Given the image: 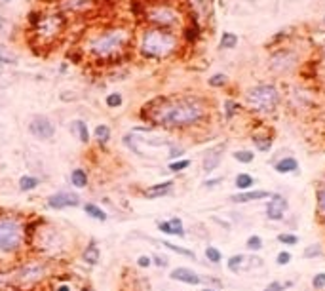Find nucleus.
I'll return each mask as SVG.
<instances>
[{
    "mask_svg": "<svg viewBox=\"0 0 325 291\" xmlns=\"http://www.w3.org/2000/svg\"><path fill=\"white\" fill-rule=\"evenodd\" d=\"M205 114V105L196 97H181L164 101L152 110L151 120L166 128H185L202 120Z\"/></svg>",
    "mask_w": 325,
    "mask_h": 291,
    "instance_id": "f257e3e1",
    "label": "nucleus"
},
{
    "mask_svg": "<svg viewBox=\"0 0 325 291\" xmlns=\"http://www.w3.org/2000/svg\"><path fill=\"white\" fill-rule=\"evenodd\" d=\"M130 42V33L126 29H112L99 35L87 44L90 53H94L97 57H112L114 53L122 51Z\"/></svg>",
    "mask_w": 325,
    "mask_h": 291,
    "instance_id": "f03ea898",
    "label": "nucleus"
},
{
    "mask_svg": "<svg viewBox=\"0 0 325 291\" xmlns=\"http://www.w3.org/2000/svg\"><path fill=\"white\" fill-rule=\"evenodd\" d=\"M177 48V38L169 31L149 29L141 38V51L149 57H166Z\"/></svg>",
    "mask_w": 325,
    "mask_h": 291,
    "instance_id": "7ed1b4c3",
    "label": "nucleus"
},
{
    "mask_svg": "<svg viewBox=\"0 0 325 291\" xmlns=\"http://www.w3.org/2000/svg\"><path fill=\"white\" fill-rule=\"evenodd\" d=\"M247 103L259 112H272L280 103V94L270 84H259L247 94Z\"/></svg>",
    "mask_w": 325,
    "mask_h": 291,
    "instance_id": "20e7f679",
    "label": "nucleus"
},
{
    "mask_svg": "<svg viewBox=\"0 0 325 291\" xmlns=\"http://www.w3.org/2000/svg\"><path fill=\"white\" fill-rule=\"evenodd\" d=\"M21 225L15 219H0V251L14 253L21 244Z\"/></svg>",
    "mask_w": 325,
    "mask_h": 291,
    "instance_id": "39448f33",
    "label": "nucleus"
},
{
    "mask_svg": "<svg viewBox=\"0 0 325 291\" xmlns=\"http://www.w3.org/2000/svg\"><path fill=\"white\" fill-rule=\"evenodd\" d=\"M29 131L36 139L46 141V139H51L55 135V124L44 114H35L29 122Z\"/></svg>",
    "mask_w": 325,
    "mask_h": 291,
    "instance_id": "423d86ee",
    "label": "nucleus"
},
{
    "mask_svg": "<svg viewBox=\"0 0 325 291\" xmlns=\"http://www.w3.org/2000/svg\"><path fill=\"white\" fill-rule=\"evenodd\" d=\"M146 17L151 19L152 23H158V25H164V27H171L179 21V15L173 8L169 6H152L146 10Z\"/></svg>",
    "mask_w": 325,
    "mask_h": 291,
    "instance_id": "0eeeda50",
    "label": "nucleus"
},
{
    "mask_svg": "<svg viewBox=\"0 0 325 291\" xmlns=\"http://www.w3.org/2000/svg\"><path fill=\"white\" fill-rule=\"evenodd\" d=\"M48 206L51 210H67V208H78L80 206V198L78 194L74 192H69V190H61V192H55L48 198Z\"/></svg>",
    "mask_w": 325,
    "mask_h": 291,
    "instance_id": "6e6552de",
    "label": "nucleus"
},
{
    "mask_svg": "<svg viewBox=\"0 0 325 291\" xmlns=\"http://www.w3.org/2000/svg\"><path fill=\"white\" fill-rule=\"evenodd\" d=\"M61 27H63V17L59 15H48V17H42L36 23V35L38 37H53L61 33Z\"/></svg>",
    "mask_w": 325,
    "mask_h": 291,
    "instance_id": "1a4fd4ad",
    "label": "nucleus"
},
{
    "mask_svg": "<svg viewBox=\"0 0 325 291\" xmlns=\"http://www.w3.org/2000/svg\"><path fill=\"white\" fill-rule=\"evenodd\" d=\"M287 208H289L287 200L282 194H272L267 204V219H270V221H282Z\"/></svg>",
    "mask_w": 325,
    "mask_h": 291,
    "instance_id": "9d476101",
    "label": "nucleus"
},
{
    "mask_svg": "<svg viewBox=\"0 0 325 291\" xmlns=\"http://www.w3.org/2000/svg\"><path fill=\"white\" fill-rule=\"evenodd\" d=\"M171 280L175 282H181V284H188V285H200L202 284V276L200 274H196L194 270L187 269V267H177V269L171 270V274H169Z\"/></svg>",
    "mask_w": 325,
    "mask_h": 291,
    "instance_id": "9b49d317",
    "label": "nucleus"
},
{
    "mask_svg": "<svg viewBox=\"0 0 325 291\" xmlns=\"http://www.w3.org/2000/svg\"><path fill=\"white\" fill-rule=\"evenodd\" d=\"M223 153H224V145H217V147H213L211 151L205 153L203 162H202V167L205 173H211L213 169H217V166H219L221 160H223Z\"/></svg>",
    "mask_w": 325,
    "mask_h": 291,
    "instance_id": "f8f14e48",
    "label": "nucleus"
},
{
    "mask_svg": "<svg viewBox=\"0 0 325 291\" xmlns=\"http://www.w3.org/2000/svg\"><path fill=\"white\" fill-rule=\"evenodd\" d=\"M295 63V53L293 51H278L274 57H272V69L278 71V73H283L291 69Z\"/></svg>",
    "mask_w": 325,
    "mask_h": 291,
    "instance_id": "ddd939ff",
    "label": "nucleus"
},
{
    "mask_svg": "<svg viewBox=\"0 0 325 291\" xmlns=\"http://www.w3.org/2000/svg\"><path fill=\"white\" fill-rule=\"evenodd\" d=\"M158 230L160 232H164V234H169V236H179V238L185 236L183 221H181L179 217H173V219H169V221H160Z\"/></svg>",
    "mask_w": 325,
    "mask_h": 291,
    "instance_id": "4468645a",
    "label": "nucleus"
},
{
    "mask_svg": "<svg viewBox=\"0 0 325 291\" xmlns=\"http://www.w3.org/2000/svg\"><path fill=\"white\" fill-rule=\"evenodd\" d=\"M171 190H173V181H164V183H158V185H152L149 189H144L143 196L146 198V200H156V198L167 196Z\"/></svg>",
    "mask_w": 325,
    "mask_h": 291,
    "instance_id": "2eb2a0df",
    "label": "nucleus"
},
{
    "mask_svg": "<svg viewBox=\"0 0 325 291\" xmlns=\"http://www.w3.org/2000/svg\"><path fill=\"white\" fill-rule=\"evenodd\" d=\"M272 194L268 190H246L242 194H236V196H230L232 202L236 204H246V202H253V200H262V198H270Z\"/></svg>",
    "mask_w": 325,
    "mask_h": 291,
    "instance_id": "dca6fc26",
    "label": "nucleus"
},
{
    "mask_svg": "<svg viewBox=\"0 0 325 291\" xmlns=\"http://www.w3.org/2000/svg\"><path fill=\"white\" fill-rule=\"evenodd\" d=\"M276 171L278 173H293V171H297L299 169V162L293 158V156H287V158H282V160L276 164Z\"/></svg>",
    "mask_w": 325,
    "mask_h": 291,
    "instance_id": "f3484780",
    "label": "nucleus"
},
{
    "mask_svg": "<svg viewBox=\"0 0 325 291\" xmlns=\"http://www.w3.org/2000/svg\"><path fill=\"white\" fill-rule=\"evenodd\" d=\"M71 185L74 187V189H86V187H87V173L84 171V169H82V167L72 169Z\"/></svg>",
    "mask_w": 325,
    "mask_h": 291,
    "instance_id": "a211bd4d",
    "label": "nucleus"
},
{
    "mask_svg": "<svg viewBox=\"0 0 325 291\" xmlns=\"http://www.w3.org/2000/svg\"><path fill=\"white\" fill-rule=\"evenodd\" d=\"M99 257H101L99 248L95 246V242H92V244L84 249V253H82V261L87 263V265H97V263H99Z\"/></svg>",
    "mask_w": 325,
    "mask_h": 291,
    "instance_id": "6ab92c4d",
    "label": "nucleus"
},
{
    "mask_svg": "<svg viewBox=\"0 0 325 291\" xmlns=\"http://www.w3.org/2000/svg\"><path fill=\"white\" fill-rule=\"evenodd\" d=\"M38 185H40V179L35 177V175H23L21 179H19V190H21V192H31V190H35Z\"/></svg>",
    "mask_w": 325,
    "mask_h": 291,
    "instance_id": "aec40b11",
    "label": "nucleus"
},
{
    "mask_svg": "<svg viewBox=\"0 0 325 291\" xmlns=\"http://www.w3.org/2000/svg\"><path fill=\"white\" fill-rule=\"evenodd\" d=\"M234 185H236V189H240L242 192H246V190H251V187L255 185V179H253L249 173H240V175H236Z\"/></svg>",
    "mask_w": 325,
    "mask_h": 291,
    "instance_id": "412c9836",
    "label": "nucleus"
},
{
    "mask_svg": "<svg viewBox=\"0 0 325 291\" xmlns=\"http://www.w3.org/2000/svg\"><path fill=\"white\" fill-rule=\"evenodd\" d=\"M84 211H86L90 217L97 219V221H107V213H105L97 204H92V202H90V204L84 206Z\"/></svg>",
    "mask_w": 325,
    "mask_h": 291,
    "instance_id": "4be33fe9",
    "label": "nucleus"
},
{
    "mask_svg": "<svg viewBox=\"0 0 325 291\" xmlns=\"http://www.w3.org/2000/svg\"><path fill=\"white\" fill-rule=\"evenodd\" d=\"M162 246H164L166 249H169V251H173V253H177V255H183V257H188V259H196V253H194V251L181 248V246H175V244H171V242H162Z\"/></svg>",
    "mask_w": 325,
    "mask_h": 291,
    "instance_id": "5701e85b",
    "label": "nucleus"
},
{
    "mask_svg": "<svg viewBox=\"0 0 325 291\" xmlns=\"http://www.w3.org/2000/svg\"><path fill=\"white\" fill-rule=\"evenodd\" d=\"M244 263H246V257H244V255H232L230 259L226 261V267H228V270H230V272H234V274H236V272H240V270H242Z\"/></svg>",
    "mask_w": 325,
    "mask_h": 291,
    "instance_id": "b1692460",
    "label": "nucleus"
},
{
    "mask_svg": "<svg viewBox=\"0 0 325 291\" xmlns=\"http://www.w3.org/2000/svg\"><path fill=\"white\" fill-rule=\"evenodd\" d=\"M94 135H95V139H97L99 143H107L108 139H110V128H108L107 124H99V126H95Z\"/></svg>",
    "mask_w": 325,
    "mask_h": 291,
    "instance_id": "393cba45",
    "label": "nucleus"
},
{
    "mask_svg": "<svg viewBox=\"0 0 325 291\" xmlns=\"http://www.w3.org/2000/svg\"><path fill=\"white\" fill-rule=\"evenodd\" d=\"M72 124H74V133H78L80 141H82V143H87V141H90V131H87L86 122L76 120V122H72Z\"/></svg>",
    "mask_w": 325,
    "mask_h": 291,
    "instance_id": "a878e982",
    "label": "nucleus"
},
{
    "mask_svg": "<svg viewBox=\"0 0 325 291\" xmlns=\"http://www.w3.org/2000/svg\"><path fill=\"white\" fill-rule=\"evenodd\" d=\"M236 44H238V37L232 35V33H224L223 37H221V48H224V50L236 48Z\"/></svg>",
    "mask_w": 325,
    "mask_h": 291,
    "instance_id": "bb28decb",
    "label": "nucleus"
},
{
    "mask_svg": "<svg viewBox=\"0 0 325 291\" xmlns=\"http://www.w3.org/2000/svg\"><path fill=\"white\" fill-rule=\"evenodd\" d=\"M87 4H90V0H63V4H61V6L65 8V10H72V12H76V10L86 8Z\"/></svg>",
    "mask_w": 325,
    "mask_h": 291,
    "instance_id": "cd10ccee",
    "label": "nucleus"
},
{
    "mask_svg": "<svg viewBox=\"0 0 325 291\" xmlns=\"http://www.w3.org/2000/svg\"><path fill=\"white\" fill-rule=\"evenodd\" d=\"M0 63H4V65H15V63H17V57H15L12 51H8V48L0 46Z\"/></svg>",
    "mask_w": 325,
    "mask_h": 291,
    "instance_id": "c85d7f7f",
    "label": "nucleus"
},
{
    "mask_svg": "<svg viewBox=\"0 0 325 291\" xmlns=\"http://www.w3.org/2000/svg\"><path fill=\"white\" fill-rule=\"evenodd\" d=\"M105 103H107V107L108 109H118V107H122V103H124V97L122 94H110L107 95V99H105Z\"/></svg>",
    "mask_w": 325,
    "mask_h": 291,
    "instance_id": "c756f323",
    "label": "nucleus"
},
{
    "mask_svg": "<svg viewBox=\"0 0 325 291\" xmlns=\"http://www.w3.org/2000/svg\"><path fill=\"white\" fill-rule=\"evenodd\" d=\"M205 257H208V261L215 263V265L223 261V253H221L215 246H208V248H205Z\"/></svg>",
    "mask_w": 325,
    "mask_h": 291,
    "instance_id": "7c9ffc66",
    "label": "nucleus"
},
{
    "mask_svg": "<svg viewBox=\"0 0 325 291\" xmlns=\"http://www.w3.org/2000/svg\"><path fill=\"white\" fill-rule=\"evenodd\" d=\"M253 143H255V147H257L259 151L267 153V151H270V147H272V139H268V137H253Z\"/></svg>",
    "mask_w": 325,
    "mask_h": 291,
    "instance_id": "2f4dec72",
    "label": "nucleus"
},
{
    "mask_svg": "<svg viewBox=\"0 0 325 291\" xmlns=\"http://www.w3.org/2000/svg\"><path fill=\"white\" fill-rule=\"evenodd\" d=\"M234 158L238 162H242V164H251L255 154H253L251 151H236V153H234Z\"/></svg>",
    "mask_w": 325,
    "mask_h": 291,
    "instance_id": "473e14b6",
    "label": "nucleus"
},
{
    "mask_svg": "<svg viewBox=\"0 0 325 291\" xmlns=\"http://www.w3.org/2000/svg\"><path fill=\"white\" fill-rule=\"evenodd\" d=\"M246 246H247V249H251V251H259V249L262 248V238L257 236V234H253V236L247 238Z\"/></svg>",
    "mask_w": 325,
    "mask_h": 291,
    "instance_id": "72a5a7b5",
    "label": "nucleus"
},
{
    "mask_svg": "<svg viewBox=\"0 0 325 291\" xmlns=\"http://www.w3.org/2000/svg\"><path fill=\"white\" fill-rule=\"evenodd\" d=\"M278 240L282 242V244H285V246H297L299 244V236H295V234H278Z\"/></svg>",
    "mask_w": 325,
    "mask_h": 291,
    "instance_id": "f704fd0d",
    "label": "nucleus"
},
{
    "mask_svg": "<svg viewBox=\"0 0 325 291\" xmlns=\"http://www.w3.org/2000/svg\"><path fill=\"white\" fill-rule=\"evenodd\" d=\"M316 198H318V213L325 217V187H319Z\"/></svg>",
    "mask_w": 325,
    "mask_h": 291,
    "instance_id": "c9c22d12",
    "label": "nucleus"
},
{
    "mask_svg": "<svg viewBox=\"0 0 325 291\" xmlns=\"http://www.w3.org/2000/svg\"><path fill=\"white\" fill-rule=\"evenodd\" d=\"M319 255H321V246L314 244V246H308V248L304 249L303 257L304 259H310V257H319Z\"/></svg>",
    "mask_w": 325,
    "mask_h": 291,
    "instance_id": "e433bc0d",
    "label": "nucleus"
},
{
    "mask_svg": "<svg viewBox=\"0 0 325 291\" xmlns=\"http://www.w3.org/2000/svg\"><path fill=\"white\" fill-rule=\"evenodd\" d=\"M312 287L314 289H325V272H318L312 278Z\"/></svg>",
    "mask_w": 325,
    "mask_h": 291,
    "instance_id": "4c0bfd02",
    "label": "nucleus"
},
{
    "mask_svg": "<svg viewBox=\"0 0 325 291\" xmlns=\"http://www.w3.org/2000/svg\"><path fill=\"white\" fill-rule=\"evenodd\" d=\"M188 166H190V160H177L169 164V169H171V171H183V169H187Z\"/></svg>",
    "mask_w": 325,
    "mask_h": 291,
    "instance_id": "58836bf2",
    "label": "nucleus"
},
{
    "mask_svg": "<svg viewBox=\"0 0 325 291\" xmlns=\"http://www.w3.org/2000/svg\"><path fill=\"white\" fill-rule=\"evenodd\" d=\"M289 261H291V253H289V251H280V253H278V257H276V263H278L280 267H285V265H289Z\"/></svg>",
    "mask_w": 325,
    "mask_h": 291,
    "instance_id": "ea45409f",
    "label": "nucleus"
},
{
    "mask_svg": "<svg viewBox=\"0 0 325 291\" xmlns=\"http://www.w3.org/2000/svg\"><path fill=\"white\" fill-rule=\"evenodd\" d=\"M224 82H226V76H224V74H215V76H211L210 78L211 86H223Z\"/></svg>",
    "mask_w": 325,
    "mask_h": 291,
    "instance_id": "a19ab883",
    "label": "nucleus"
},
{
    "mask_svg": "<svg viewBox=\"0 0 325 291\" xmlns=\"http://www.w3.org/2000/svg\"><path fill=\"white\" fill-rule=\"evenodd\" d=\"M137 265L141 267V269H149L152 265V257H146V255H141V257H137Z\"/></svg>",
    "mask_w": 325,
    "mask_h": 291,
    "instance_id": "79ce46f5",
    "label": "nucleus"
},
{
    "mask_svg": "<svg viewBox=\"0 0 325 291\" xmlns=\"http://www.w3.org/2000/svg\"><path fill=\"white\" fill-rule=\"evenodd\" d=\"M283 289H285V284H282V282H270L264 287V291H283Z\"/></svg>",
    "mask_w": 325,
    "mask_h": 291,
    "instance_id": "37998d69",
    "label": "nucleus"
},
{
    "mask_svg": "<svg viewBox=\"0 0 325 291\" xmlns=\"http://www.w3.org/2000/svg\"><path fill=\"white\" fill-rule=\"evenodd\" d=\"M152 263L156 265V267H167V259L166 257H162V255H152Z\"/></svg>",
    "mask_w": 325,
    "mask_h": 291,
    "instance_id": "c03bdc74",
    "label": "nucleus"
},
{
    "mask_svg": "<svg viewBox=\"0 0 325 291\" xmlns=\"http://www.w3.org/2000/svg\"><path fill=\"white\" fill-rule=\"evenodd\" d=\"M234 109H236V105L232 101H226V117L232 118V114H234Z\"/></svg>",
    "mask_w": 325,
    "mask_h": 291,
    "instance_id": "a18cd8bd",
    "label": "nucleus"
},
{
    "mask_svg": "<svg viewBox=\"0 0 325 291\" xmlns=\"http://www.w3.org/2000/svg\"><path fill=\"white\" fill-rule=\"evenodd\" d=\"M221 181H223V179H221V177H217V179H210V181H205L203 185H205V187H215V185H219Z\"/></svg>",
    "mask_w": 325,
    "mask_h": 291,
    "instance_id": "49530a36",
    "label": "nucleus"
},
{
    "mask_svg": "<svg viewBox=\"0 0 325 291\" xmlns=\"http://www.w3.org/2000/svg\"><path fill=\"white\" fill-rule=\"evenodd\" d=\"M181 154H183V149H177V147H171V154H169L171 158H177V156H181Z\"/></svg>",
    "mask_w": 325,
    "mask_h": 291,
    "instance_id": "de8ad7c7",
    "label": "nucleus"
},
{
    "mask_svg": "<svg viewBox=\"0 0 325 291\" xmlns=\"http://www.w3.org/2000/svg\"><path fill=\"white\" fill-rule=\"evenodd\" d=\"M57 291H71V287H69V285H61Z\"/></svg>",
    "mask_w": 325,
    "mask_h": 291,
    "instance_id": "09e8293b",
    "label": "nucleus"
},
{
    "mask_svg": "<svg viewBox=\"0 0 325 291\" xmlns=\"http://www.w3.org/2000/svg\"><path fill=\"white\" fill-rule=\"evenodd\" d=\"M202 291H215V289H211V287H205V289H202Z\"/></svg>",
    "mask_w": 325,
    "mask_h": 291,
    "instance_id": "8fccbe9b",
    "label": "nucleus"
},
{
    "mask_svg": "<svg viewBox=\"0 0 325 291\" xmlns=\"http://www.w3.org/2000/svg\"><path fill=\"white\" fill-rule=\"evenodd\" d=\"M0 74H2V67H0Z\"/></svg>",
    "mask_w": 325,
    "mask_h": 291,
    "instance_id": "3c124183",
    "label": "nucleus"
},
{
    "mask_svg": "<svg viewBox=\"0 0 325 291\" xmlns=\"http://www.w3.org/2000/svg\"><path fill=\"white\" fill-rule=\"evenodd\" d=\"M4 2H10V0H4Z\"/></svg>",
    "mask_w": 325,
    "mask_h": 291,
    "instance_id": "603ef678",
    "label": "nucleus"
}]
</instances>
